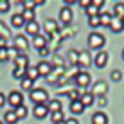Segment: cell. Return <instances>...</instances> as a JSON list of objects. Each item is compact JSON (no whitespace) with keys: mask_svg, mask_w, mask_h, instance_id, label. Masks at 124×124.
Segmentation results:
<instances>
[{"mask_svg":"<svg viewBox=\"0 0 124 124\" xmlns=\"http://www.w3.org/2000/svg\"><path fill=\"white\" fill-rule=\"evenodd\" d=\"M74 83H76V88L79 90H86V88L92 86V76L88 74L86 70H79L74 78Z\"/></svg>","mask_w":124,"mask_h":124,"instance_id":"cell-1","label":"cell"},{"mask_svg":"<svg viewBox=\"0 0 124 124\" xmlns=\"http://www.w3.org/2000/svg\"><path fill=\"white\" fill-rule=\"evenodd\" d=\"M106 43V38L102 36L101 32H97V31H92L90 34H88V47L93 50H101L102 47H104Z\"/></svg>","mask_w":124,"mask_h":124,"instance_id":"cell-2","label":"cell"},{"mask_svg":"<svg viewBox=\"0 0 124 124\" xmlns=\"http://www.w3.org/2000/svg\"><path fill=\"white\" fill-rule=\"evenodd\" d=\"M29 45L31 43H29V40H27L25 34H16V36L13 38V49L18 50V54H27Z\"/></svg>","mask_w":124,"mask_h":124,"instance_id":"cell-3","label":"cell"},{"mask_svg":"<svg viewBox=\"0 0 124 124\" xmlns=\"http://www.w3.org/2000/svg\"><path fill=\"white\" fill-rule=\"evenodd\" d=\"M31 101L36 104H47L49 102V92L45 88H32L31 90Z\"/></svg>","mask_w":124,"mask_h":124,"instance_id":"cell-4","label":"cell"},{"mask_svg":"<svg viewBox=\"0 0 124 124\" xmlns=\"http://www.w3.org/2000/svg\"><path fill=\"white\" fill-rule=\"evenodd\" d=\"M7 104L11 106V110L22 106L23 104V93L20 92V90H11L9 95H7Z\"/></svg>","mask_w":124,"mask_h":124,"instance_id":"cell-5","label":"cell"},{"mask_svg":"<svg viewBox=\"0 0 124 124\" xmlns=\"http://www.w3.org/2000/svg\"><path fill=\"white\" fill-rule=\"evenodd\" d=\"M92 90L90 93L93 97H104L106 93H108V83L106 81H97V83H92Z\"/></svg>","mask_w":124,"mask_h":124,"instance_id":"cell-6","label":"cell"},{"mask_svg":"<svg viewBox=\"0 0 124 124\" xmlns=\"http://www.w3.org/2000/svg\"><path fill=\"white\" fill-rule=\"evenodd\" d=\"M92 65V58H90V52L88 50H81L79 56H78V68L79 70H85L86 67Z\"/></svg>","mask_w":124,"mask_h":124,"instance_id":"cell-7","label":"cell"},{"mask_svg":"<svg viewBox=\"0 0 124 124\" xmlns=\"http://www.w3.org/2000/svg\"><path fill=\"white\" fill-rule=\"evenodd\" d=\"M36 68H38V72H40V76H43V78H49L50 74H52V63L50 61H47V59H41V61H38V65H36Z\"/></svg>","mask_w":124,"mask_h":124,"instance_id":"cell-8","label":"cell"},{"mask_svg":"<svg viewBox=\"0 0 124 124\" xmlns=\"http://www.w3.org/2000/svg\"><path fill=\"white\" fill-rule=\"evenodd\" d=\"M43 31L49 34V36H52V34H58V32H59V25H58L56 20L47 18L45 22H43Z\"/></svg>","mask_w":124,"mask_h":124,"instance_id":"cell-9","label":"cell"},{"mask_svg":"<svg viewBox=\"0 0 124 124\" xmlns=\"http://www.w3.org/2000/svg\"><path fill=\"white\" fill-rule=\"evenodd\" d=\"M106 63H108V52H106V50H97L95 58H93V67L104 68Z\"/></svg>","mask_w":124,"mask_h":124,"instance_id":"cell-10","label":"cell"},{"mask_svg":"<svg viewBox=\"0 0 124 124\" xmlns=\"http://www.w3.org/2000/svg\"><path fill=\"white\" fill-rule=\"evenodd\" d=\"M72 18H74V15H72V9L68 6L61 7V11H59V22H63L65 25H70L72 23Z\"/></svg>","mask_w":124,"mask_h":124,"instance_id":"cell-11","label":"cell"},{"mask_svg":"<svg viewBox=\"0 0 124 124\" xmlns=\"http://www.w3.org/2000/svg\"><path fill=\"white\" fill-rule=\"evenodd\" d=\"M32 115L36 119H45L47 115H49V108H47V104H36L32 108Z\"/></svg>","mask_w":124,"mask_h":124,"instance_id":"cell-12","label":"cell"},{"mask_svg":"<svg viewBox=\"0 0 124 124\" xmlns=\"http://www.w3.org/2000/svg\"><path fill=\"white\" fill-rule=\"evenodd\" d=\"M13 63H15L16 68H23V70H27V67H29V56H27V54H18Z\"/></svg>","mask_w":124,"mask_h":124,"instance_id":"cell-13","label":"cell"},{"mask_svg":"<svg viewBox=\"0 0 124 124\" xmlns=\"http://www.w3.org/2000/svg\"><path fill=\"white\" fill-rule=\"evenodd\" d=\"M32 47H34L36 50L47 49V36H43V34H38V36H34V40H32Z\"/></svg>","mask_w":124,"mask_h":124,"instance_id":"cell-14","label":"cell"},{"mask_svg":"<svg viewBox=\"0 0 124 124\" xmlns=\"http://www.w3.org/2000/svg\"><path fill=\"white\" fill-rule=\"evenodd\" d=\"M25 32H27L29 36H38V34H40V23H38L36 20L25 23Z\"/></svg>","mask_w":124,"mask_h":124,"instance_id":"cell-15","label":"cell"},{"mask_svg":"<svg viewBox=\"0 0 124 124\" xmlns=\"http://www.w3.org/2000/svg\"><path fill=\"white\" fill-rule=\"evenodd\" d=\"M92 124H108V115L104 112H95L92 115Z\"/></svg>","mask_w":124,"mask_h":124,"instance_id":"cell-16","label":"cell"},{"mask_svg":"<svg viewBox=\"0 0 124 124\" xmlns=\"http://www.w3.org/2000/svg\"><path fill=\"white\" fill-rule=\"evenodd\" d=\"M110 31H112V32H115V34H119V32H121V31H124V27H122V20L121 18H115V16H113V18H112V23H110Z\"/></svg>","mask_w":124,"mask_h":124,"instance_id":"cell-17","label":"cell"},{"mask_svg":"<svg viewBox=\"0 0 124 124\" xmlns=\"http://www.w3.org/2000/svg\"><path fill=\"white\" fill-rule=\"evenodd\" d=\"M93 101H95V97H93V95H92L90 92H85L83 95L79 97V102H81V104L85 106V108H88V106H92V104H93Z\"/></svg>","mask_w":124,"mask_h":124,"instance_id":"cell-18","label":"cell"},{"mask_svg":"<svg viewBox=\"0 0 124 124\" xmlns=\"http://www.w3.org/2000/svg\"><path fill=\"white\" fill-rule=\"evenodd\" d=\"M18 122V117H16L15 110H7L4 113V124H16Z\"/></svg>","mask_w":124,"mask_h":124,"instance_id":"cell-19","label":"cell"},{"mask_svg":"<svg viewBox=\"0 0 124 124\" xmlns=\"http://www.w3.org/2000/svg\"><path fill=\"white\" fill-rule=\"evenodd\" d=\"M25 78H27V79H31V81H36L38 78H40V72H38L36 65H34V67L29 65V67H27V70H25Z\"/></svg>","mask_w":124,"mask_h":124,"instance_id":"cell-20","label":"cell"},{"mask_svg":"<svg viewBox=\"0 0 124 124\" xmlns=\"http://www.w3.org/2000/svg\"><path fill=\"white\" fill-rule=\"evenodd\" d=\"M47 108H49V113H54V112H61V101L59 99H52L47 102Z\"/></svg>","mask_w":124,"mask_h":124,"instance_id":"cell-21","label":"cell"},{"mask_svg":"<svg viewBox=\"0 0 124 124\" xmlns=\"http://www.w3.org/2000/svg\"><path fill=\"white\" fill-rule=\"evenodd\" d=\"M11 25H13V27H16V29H20V27H23V25H25V20L22 18L20 13H16V15L11 16Z\"/></svg>","mask_w":124,"mask_h":124,"instance_id":"cell-22","label":"cell"},{"mask_svg":"<svg viewBox=\"0 0 124 124\" xmlns=\"http://www.w3.org/2000/svg\"><path fill=\"white\" fill-rule=\"evenodd\" d=\"M113 16L115 18H124V2H117L113 6Z\"/></svg>","mask_w":124,"mask_h":124,"instance_id":"cell-23","label":"cell"},{"mask_svg":"<svg viewBox=\"0 0 124 124\" xmlns=\"http://www.w3.org/2000/svg\"><path fill=\"white\" fill-rule=\"evenodd\" d=\"M70 112L74 113V115H79V113L85 112V106L81 104L79 101H72V102H70Z\"/></svg>","mask_w":124,"mask_h":124,"instance_id":"cell-24","label":"cell"},{"mask_svg":"<svg viewBox=\"0 0 124 124\" xmlns=\"http://www.w3.org/2000/svg\"><path fill=\"white\" fill-rule=\"evenodd\" d=\"M112 13H101L99 15V20H101V25L102 27H110V23H112Z\"/></svg>","mask_w":124,"mask_h":124,"instance_id":"cell-25","label":"cell"},{"mask_svg":"<svg viewBox=\"0 0 124 124\" xmlns=\"http://www.w3.org/2000/svg\"><path fill=\"white\" fill-rule=\"evenodd\" d=\"M22 6H23V9H32L34 11L36 6H43V0H25V2H22Z\"/></svg>","mask_w":124,"mask_h":124,"instance_id":"cell-26","label":"cell"},{"mask_svg":"<svg viewBox=\"0 0 124 124\" xmlns=\"http://www.w3.org/2000/svg\"><path fill=\"white\" fill-rule=\"evenodd\" d=\"M20 88H22L23 92H31L32 88H34V81L27 79V78H23L22 81H20Z\"/></svg>","mask_w":124,"mask_h":124,"instance_id":"cell-27","label":"cell"},{"mask_svg":"<svg viewBox=\"0 0 124 124\" xmlns=\"http://www.w3.org/2000/svg\"><path fill=\"white\" fill-rule=\"evenodd\" d=\"M78 56H79V50H76V49L68 50V63H70V67H78Z\"/></svg>","mask_w":124,"mask_h":124,"instance_id":"cell-28","label":"cell"},{"mask_svg":"<svg viewBox=\"0 0 124 124\" xmlns=\"http://www.w3.org/2000/svg\"><path fill=\"white\" fill-rule=\"evenodd\" d=\"M0 38H4V40H9L11 38V29L7 27L2 20H0Z\"/></svg>","mask_w":124,"mask_h":124,"instance_id":"cell-29","label":"cell"},{"mask_svg":"<svg viewBox=\"0 0 124 124\" xmlns=\"http://www.w3.org/2000/svg\"><path fill=\"white\" fill-rule=\"evenodd\" d=\"M20 15H22V18L25 20V23L34 22V11H32V9H23L22 13H20Z\"/></svg>","mask_w":124,"mask_h":124,"instance_id":"cell-30","label":"cell"},{"mask_svg":"<svg viewBox=\"0 0 124 124\" xmlns=\"http://www.w3.org/2000/svg\"><path fill=\"white\" fill-rule=\"evenodd\" d=\"M15 113H16V117H18V121H22V119H25L29 115V112H27V108L22 104V106H18V108H15Z\"/></svg>","mask_w":124,"mask_h":124,"instance_id":"cell-31","label":"cell"},{"mask_svg":"<svg viewBox=\"0 0 124 124\" xmlns=\"http://www.w3.org/2000/svg\"><path fill=\"white\" fill-rule=\"evenodd\" d=\"M49 115H50V121H52L54 124L65 121V115H63V112H54V113H49Z\"/></svg>","mask_w":124,"mask_h":124,"instance_id":"cell-32","label":"cell"},{"mask_svg":"<svg viewBox=\"0 0 124 124\" xmlns=\"http://www.w3.org/2000/svg\"><path fill=\"white\" fill-rule=\"evenodd\" d=\"M13 78H15V79H18V81H22L23 78H25V70H23V68H13Z\"/></svg>","mask_w":124,"mask_h":124,"instance_id":"cell-33","label":"cell"},{"mask_svg":"<svg viewBox=\"0 0 124 124\" xmlns=\"http://www.w3.org/2000/svg\"><path fill=\"white\" fill-rule=\"evenodd\" d=\"M88 25H90L92 29H97V27H101V20H99V15H97V16H90V18H88Z\"/></svg>","mask_w":124,"mask_h":124,"instance_id":"cell-34","label":"cell"},{"mask_svg":"<svg viewBox=\"0 0 124 124\" xmlns=\"http://www.w3.org/2000/svg\"><path fill=\"white\" fill-rule=\"evenodd\" d=\"M85 11H86V15H88V18H90V16H97V15H101V11H99V9H97V7H95V6H93V4H90V6H88V7H86V9H85Z\"/></svg>","mask_w":124,"mask_h":124,"instance_id":"cell-35","label":"cell"},{"mask_svg":"<svg viewBox=\"0 0 124 124\" xmlns=\"http://www.w3.org/2000/svg\"><path fill=\"white\" fill-rule=\"evenodd\" d=\"M110 79H112V81H121V79H122V72H121V70H112Z\"/></svg>","mask_w":124,"mask_h":124,"instance_id":"cell-36","label":"cell"},{"mask_svg":"<svg viewBox=\"0 0 124 124\" xmlns=\"http://www.w3.org/2000/svg\"><path fill=\"white\" fill-rule=\"evenodd\" d=\"M9 6H11V2H7V0H0V13H7V11H9Z\"/></svg>","mask_w":124,"mask_h":124,"instance_id":"cell-37","label":"cell"},{"mask_svg":"<svg viewBox=\"0 0 124 124\" xmlns=\"http://www.w3.org/2000/svg\"><path fill=\"white\" fill-rule=\"evenodd\" d=\"M9 59V56H7V47H4V49H0V63L7 61Z\"/></svg>","mask_w":124,"mask_h":124,"instance_id":"cell-38","label":"cell"},{"mask_svg":"<svg viewBox=\"0 0 124 124\" xmlns=\"http://www.w3.org/2000/svg\"><path fill=\"white\" fill-rule=\"evenodd\" d=\"M7 56H9V59L15 61L16 56H18V50H16V49H9V47H7Z\"/></svg>","mask_w":124,"mask_h":124,"instance_id":"cell-39","label":"cell"},{"mask_svg":"<svg viewBox=\"0 0 124 124\" xmlns=\"http://www.w3.org/2000/svg\"><path fill=\"white\" fill-rule=\"evenodd\" d=\"M38 54H40L41 58H47V56L50 54V50H49V49H41V50H38Z\"/></svg>","mask_w":124,"mask_h":124,"instance_id":"cell-40","label":"cell"},{"mask_svg":"<svg viewBox=\"0 0 124 124\" xmlns=\"http://www.w3.org/2000/svg\"><path fill=\"white\" fill-rule=\"evenodd\" d=\"M78 4H79V6H81V7H85V9H86V7H88V6H90V4H92V2H90V0H79V2H78Z\"/></svg>","mask_w":124,"mask_h":124,"instance_id":"cell-41","label":"cell"},{"mask_svg":"<svg viewBox=\"0 0 124 124\" xmlns=\"http://www.w3.org/2000/svg\"><path fill=\"white\" fill-rule=\"evenodd\" d=\"M92 4H93V6H95L97 9L101 11V7H102V4H104V2H102V0H92Z\"/></svg>","mask_w":124,"mask_h":124,"instance_id":"cell-42","label":"cell"},{"mask_svg":"<svg viewBox=\"0 0 124 124\" xmlns=\"http://www.w3.org/2000/svg\"><path fill=\"white\" fill-rule=\"evenodd\" d=\"M6 102H7V97H6V95H4V93H2V92H0V108H2V106H4V104H6Z\"/></svg>","mask_w":124,"mask_h":124,"instance_id":"cell-43","label":"cell"},{"mask_svg":"<svg viewBox=\"0 0 124 124\" xmlns=\"http://www.w3.org/2000/svg\"><path fill=\"white\" fill-rule=\"evenodd\" d=\"M65 124H79V121L72 117V119H65Z\"/></svg>","mask_w":124,"mask_h":124,"instance_id":"cell-44","label":"cell"},{"mask_svg":"<svg viewBox=\"0 0 124 124\" xmlns=\"http://www.w3.org/2000/svg\"><path fill=\"white\" fill-rule=\"evenodd\" d=\"M4 47H7V40H4V38H0V49H4Z\"/></svg>","mask_w":124,"mask_h":124,"instance_id":"cell-45","label":"cell"},{"mask_svg":"<svg viewBox=\"0 0 124 124\" xmlns=\"http://www.w3.org/2000/svg\"><path fill=\"white\" fill-rule=\"evenodd\" d=\"M99 104H101V106L106 104V97H99Z\"/></svg>","mask_w":124,"mask_h":124,"instance_id":"cell-46","label":"cell"},{"mask_svg":"<svg viewBox=\"0 0 124 124\" xmlns=\"http://www.w3.org/2000/svg\"><path fill=\"white\" fill-rule=\"evenodd\" d=\"M121 56H122V59H124V49H122V52H121Z\"/></svg>","mask_w":124,"mask_h":124,"instance_id":"cell-47","label":"cell"},{"mask_svg":"<svg viewBox=\"0 0 124 124\" xmlns=\"http://www.w3.org/2000/svg\"><path fill=\"white\" fill-rule=\"evenodd\" d=\"M58 124H65V121H63V122H58Z\"/></svg>","mask_w":124,"mask_h":124,"instance_id":"cell-48","label":"cell"},{"mask_svg":"<svg viewBox=\"0 0 124 124\" xmlns=\"http://www.w3.org/2000/svg\"><path fill=\"white\" fill-rule=\"evenodd\" d=\"M122 27H124V18H122Z\"/></svg>","mask_w":124,"mask_h":124,"instance_id":"cell-49","label":"cell"},{"mask_svg":"<svg viewBox=\"0 0 124 124\" xmlns=\"http://www.w3.org/2000/svg\"><path fill=\"white\" fill-rule=\"evenodd\" d=\"M0 124H4V122H2V121H0Z\"/></svg>","mask_w":124,"mask_h":124,"instance_id":"cell-50","label":"cell"}]
</instances>
